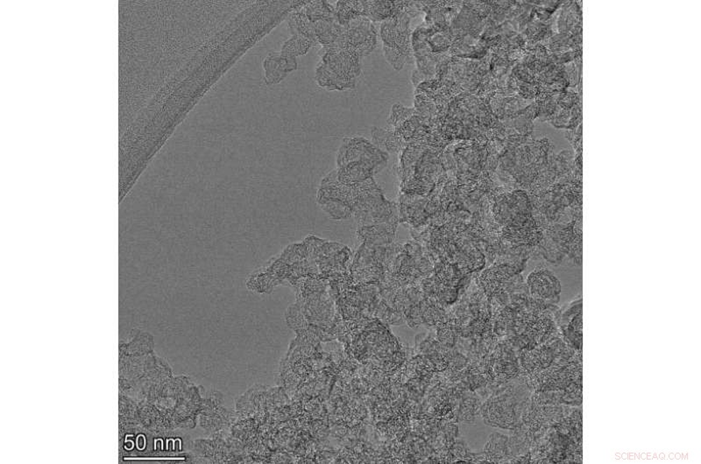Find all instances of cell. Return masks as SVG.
Listing matches in <instances>:
<instances>
[{
    "label": "cell",
    "instance_id": "cell-1",
    "mask_svg": "<svg viewBox=\"0 0 701 464\" xmlns=\"http://www.w3.org/2000/svg\"><path fill=\"white\" fill-rule=\"evenodd\" d=\"M532 292L544 298H551L559 294V282L552 273L546 270L532 273Z\"/></svg>",
    "mask_w": 701,
    "mask_h": 464
}]
</instances>
